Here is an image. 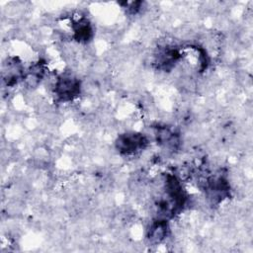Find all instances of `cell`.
<instances>
[{
	"mask_svg": "<svg viewBox=\"0 0 253 253\" xmlns=\"http://www.w3.org/2000/svg\"><path fill=\"white\" fill-rule=\"evenodd\" d=\"M148 144L145 135L139 132H126L120 134L116 141L115 146L118 152L122 155L130 156L143 150Z\"/></svg>",
	"mask_w": 253,
	"mask_h": 253,
	"instance_id": "1",
	"label": "cell"
},
{
	"mask_svg": "<svg viewBox=\"0 0 253 253\" xmlns=\"http://www.w3.org/2000/svg\"><path fill=\"white\" fill-rule=\"evenodd\" d=\"M168 233V223L164 218H158L154 220L148 229L147 238L150 243L158 244L165 239Z\"/></svg>",
	"mask_w": 253,
	"mask_h": 253,
	"instance_id": "8",
	"label": "cell"
},
{
	"mask_svg": "<svg viewBox=\"0 0 253 253\" xmlns=\"http://www.w3.org/2000/svg\"><path fill=\"white\" fill-rule=\"evenodd\" d=\"M25 74V69L18 58L11 57L7 59V62L3 64L2 75L3 80L6 82L7 86H13L20 80H24Z\"/></svg>",
	"mask_w": 253,
	"mask_h": 253,
	"instance_id": "5",
	"label": "cell"
},
{
	"mask_svg": "<svg viewBox=\"0 0 253 253\" xmlns=\"http://www.w3.org/2000/svg\"><path fill=\"white\" fill-rule=\"evenodd\" d=\"M81 90V83L78 78L71 74L59 75L54 83V94L57 100L69 102L76 98Z\"/></svg>",
	"mask_w": 253,
	"mask_h": 253,
	"instance_id": "2",
	"label": "cell"
},
{
	"mask_svg": "<svg viewBox=\"0 0 253 253\" xmlns=\"http://www.w3.org/2000/svg\"><path fill=\"white\" fill-rule=\"evenodd\" d=\"M155 136L157 143L170 151L177 149L180 144V138L178 133H176L166 126L157 127Z\"/></svg>",
	"mask_w": 253,
	"mask_h": 253,
	"instance_id": "6",
	"label": "cell"
},
{
	"mask_svg": "<svg viewBox=\"0 0 253 253\" xmlns=\"http://www.w3.org/2000/svg\"><path fill=\"white\" fill-rule=\"evenodd\" d=\"M207 198L213 204L223 201L229 196L230 187L222 175H213L207 178L204 185Z\"/></svg>",
	"mask_w": 253,
	"mask_h": 253,
	"instance_id": "3",
	"label": "cell"
},
{
	"mask_svg": "<svg viewBox=\"0 0 253 253\" xmlns=\"http://www.w3.org/2000/svg\"><path fill=\"white\" fill-rule=\"evenodd\" d=\"M180 57L181 54L178 48L174 46L160 47L154 55V64L160 70L169 71L175 66Z\"/></svg>",
	"mask_w": 253,
	"mask_h": 253,
	"instance_id": "4",
	"label": "cell"
},
{
	"mask_svg": "<svg viewBox=\"0 0 253 253\" xmlns=\"http://www.w3.org/2000/svg\"><path fill=\"white\" fill-rule=\"evenodd\" d=\"M72 31H73V38L78 42L86 43L93 38V27L90 24V22L85 19L81 18L77 21H75L72 25Z\"/></svg>",
	"mask_w": 253,
	"mask_h": 253,
	"instance_id": "7",
	"label": "cell"
}]
</instances>
